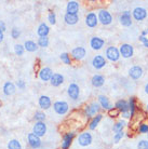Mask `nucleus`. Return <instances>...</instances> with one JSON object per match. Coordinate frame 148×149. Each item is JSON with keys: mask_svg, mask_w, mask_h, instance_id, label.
Wrapping results in <instances>:
<instances>
[{"mask_svg": "<svg viewBox=\"0 0 148 149\" xmlns=\"http://www.w3.org/2000/svg\"><path fill=\"white\" fill-rule=\"evenodd\" d=\"M101 105L98 104V102H92L90 104L85 105L84 109H83V113L87 118H91L95 117L96 115H98L101 111Z\"/></svg>", "mask_w": 148, "mask_h": 149, "instance_id": "obj_1", "label": "nucleus"}, {"mask_svg": "<svg viewBox=\"0 0 148 149\" xmlns=\"http://www.w3.org/2000/svg\"><path fill=\"white\" fill-rule=\"evenodd\" d=\"M97 19H98V23H101L102 25H110L114 19H112V15L110 14V12H108L105 9H100L97 12Z\"/></svg>", "mask_w": 148, "mask_h": 149, "instance_id": "obj_2", "label": "nucleus"}, {"mask_svg": "<svg viewBox=\"0 0 148 149\" xmlns=\"http://www.w3.org/2000/svg\"><path fill=\"white\" fill-rule=\"evenodd\" d=\"M76 137V132L71 131L64 133L62 136V142H61V149H69L71 144L74 142V138Z\"/></svg>", "mask_w": 148, "mask_h": 149, "instance_id": "obj_3", "label": "nucleus"}, {"mask_svg": "<svg viewBox=\"0 0 148 149\" xmlns=\"http://www.w3.org/2000/svg\"><path fill=\"white\" fill-rule=\"evenodd\" d=\"M105 56H106V60L110 61L112 63L115 62H118L119 58H120V52H119V49L116 48V47H108L105 51Z\"/></svg>", "mask_w": 148, "mask_h": 149, "instance_id": "obj_4", "label": "nucleus"}, {"mask_svg": "<svg viewBox=\"0 0 148 149\" xmlns=\"http://www.w3.org/2000/svg\"><path fill=\"white\" fill-rule=\"evenodd\" d=\"M53 109L54 111L59 116L66 115L68 110H69V105L65 101H57L53 104Z\"/></svg>", "mask_w": 148, "mask_h": 149, "instance_id": "obj_5", "label": "nucleus"}, {"mask_svg": "<svg viewBox=\"0 0 148 149\" xmlns=\"http://www.w3.org/2000/svg\"><path fill=\"white\" fill-rule=\"evenodd\" d=\"M77 142L78 144L82 147H87V146H89L92 144L93 142V137H92V134L90 133V132H82L79 134V136L77 137Z\"/></svg>", "mask_w": 148, "mask_h": 149, "instance_id": "obj_6", "label": "nucleus"}, {"mask_svg": "<svg viewBox=\"0 0 148 149\" xmlns=\"http://www.w3.org/2000/svg\"><path fill=\"white\" fill-rule=\"evenodd\" d=\"M27 143L33 149H39L41 147V145H42L41 138L39 136H37L35 133H33V132L27 134Z\"/></svg>", "mask_w": 148, "mask_h": 149, "instance_id": "obj_7", "label": "nucleus"}, {"mask_svg": "<svg viewBox=\"0 0 148 149\" xmlns=\"http://www.w3.org/2000/svg\"><path fill=\"white\" fill-rule=\"evenodd\" d=\"M119 52L123 58H131L134 55V48L129 43H122L119 48Z\"/></svg>", "mask_w": 148, "mask_h": 149, "instance_id": "obj_8", "label": "nucleus"}, {"mask_svg": "<svg viewBox=\"0 0 148 149\" xmlns=\"http://www.w3.org/2000/svg\"><path fill=\"white\" fill-rule=\"evenodd\" d=\"M67 94L73 101H77L79 98V95H80V88H79L77 83L71 82V84L68 86V88H67Z\"/></svg>", "mask_w": 148, "mask_h": 149, "instance_id": "obj_9", "label": "nucleus"}, {"mask_svg": "<svg viewBox=\"0 0 148 149\" xmlns=\"http://www.w3.org/2000/svg\"><path fill=\"white\" fill-rule=\"evenodd\" d=\"M87 55V51H85V49L83 47H76L75 49H73L71 52V58L75 61H82L83 58L85 57Z\"/></svg>", "mask_w": 148, "mask_h": 149, "instance_id": "obj_10", "label": "nucleus"}, {"mask_svg": "<svg viewBox=\"0 0 148 149\" xmlns=\"http://www.w3.org/2000/svg\"><path fill=\"white\" fill-rule=\"evenodd\" d=\"M132 17H133L135 21H137V22L144 21V19L147 17V11H146V9L142 7H136L133 11H132Z\"/></svg>", "mask_w": 148, "mask_h": 149, "instance_id": "obj_11", "label": "nucleus"}, {"mask_svg": "<svg viewBox=\"0 0 148 149\" xmlns=\"http://www.w3.org/2000/svg\"><path fill=\"white\" fill-rule=\"evenodd\" d=\"M33 133L39 136V137H43L47 133V124L45 122H36L33 127Z\"/></svg>", "mask_w": 148, "mask_h": 149, "instance_id": "obj_12", "label": "nucleus"}, {"mask_svg": "<svg viewBox=\"0 0 148 149\" xmlns=\"http://www.w3.org/2000/svg\"><path fill=\"white\" fill-rule=\"evenodd\" d=\"M38 76H39V79L41 81H50L52 76H53V70L50 67H42L40 70L38 71Z\"/></svg>", "mask_w": 148, "mask_h": 149, "instance_id": "obj_13", "label": "nucleus"}, {"mask_svg": "<svg viewBox=\"0 0 148 149\" xmlns=\"http://www.w3.org/2000/svg\"><path fill=\"white\" fill-rule=\"evenodd\" d=\"M97 24H98L97 14L95 12H89L85 16V25L90 28H94L97 26Z\"/></svg>", "mask_w": 148, "mask_h": 149, "instance_id": "obj_14", "label": "nucleus"}, {"mask_svg": "<svg viewBox=\"0 0 148 149\" xmlns=\"http://www.w3.org/2000/svg\"><path fill=\"white\" fill-rule=\"evenodd\" d=\"M104 45H105V40H104L103 38L94 36L90 40V47L94 51H100L101 49H103Z\"/></svg>", "mask_w": 148, "mask_h": 149, "instance_id": "obj_15", "label": "nucleus"}, {"mask_svg": "<svg viewBox=\"0 0 148 149\" xmlns=\"http://www.w3.org/2000/svg\"><path fill=\"white\" fill-rule=\"evenodd\" d=\"M106 64H107L106 58H105L103 55H101V54L95 55L94 57H93L92 66L95 68V69H97V70H100V69H102V68L105 67V66H106Z\"/></svg>", "mask_w": 148, "mask_h": 149, "instance_id": "obj_16", "label": "nucleus"}, {"mask_svg": "<svg viewBox=\"0 0 148 149\" xmlns=\"http://www.w3.org/2000/svg\"><path fill=\"white\" fill-rule=\"evenodd\" d=\"M119 21H120V24L124 27H129L132 25V14H131V11H123L119 17Z\"/></svg>", "mask_w": 148, "mask_h": 149, "instance_id": "obj_17", "label": "nucleus"}, {"mask_svg": "<svg viewBox=\"0 0 148 149\" xmlns=\"http://www.w3.org/2000/svg\"><path fill=\"white\" fill-rule=\"evenodd\" d=\"M97 102H98V104L101 105V108L105 109V110H107V111H110V110H112V109L115 108V106L112 104H110L108 97L105 96V95H100L98 98H97Z\"/></svg>", "mask_w": 148, "mask_h": 149, "instance_id": "obj_18", "label": "nucleus"}, {"mask_svg": "<svg viewBox=\"0 0 148 149\" xmlns=\"http://www.w3.org/2000/svg\"><path fill=\"white\" fill-rule=\"evenodd\" d=\"M143 68L141 66H132V67L129 69V76L131 78L133 79V80H137V79L142 78V76H143Z\"/></svg>", "mask_w": 148, "mask_h": 149, "instance_id": "obj_19", "label": "nucleus"}, {"mask_svg": "<svg viewBox=\"0 0 148 149\" xmlns=\"http://www.w3.org/2000/svg\"><path fill=\"white\" fill-rule=\"evenodd\" d=\"M115 108L120 111V115L121 113H126V112H130L129 102L126 101V100H119V101L116 102Z\"/></svg>", "mask_w": 148, "mask_h": 149, "instance_id": "obj_20", "label": "nucleus"}, {"mask_svg": "<svg viewBox=\"0 0 148 149\" xmlns=\"http://www.w3.org/2000/svg\"><path fill=\"white\" fill-rule=\"evenodd\" d=\"M79 8H80L79 2H78V1H75V0H71V1H68V2H67L66 12L69 13V14H78Z\"/></svg>", "mask_w": 148, "mask_h": 149, "instance_id": "obj_21", "label": "nucleus"}, {"mask_svg": "<svg viewBox=\"0 0 148 149\" xmlns=\"http://www.w3.org/2000/svg\"><path fill=\"white\" fill-rule=\"evenodd\" d=\"M38 104H39V107L41 109L47 110V109H49L52 106V101L51 98L49 96H47V95H41L39 97V100H38Z\"/></svg>", "mask_w": 148, "mask_h": 149, "instance_id": "obj_22", "label": "nucleus"}, {"mask_svg": "<svg viewBox=\"0 0 148 149\" xmlns=\"http://www.w3.org/2000/svg\"><path fill=\"white\" fill-rule=\"evenodd\" d=\"M91 83H92V86L94 88H101L105 83V77H104L103 74H94L92 77V79H91Z\"/></svg>", "mask_w": 148, "mask_h": 149, "instance_id": "obj_23", "label": "nucleus"}, {"mask_svg": "<svg viewBox=\"0 0 148 149\" xmlns=\"http://www.w3.org/2000/svg\"><path fill=\"white\" fill-rule=\"evenodd\" d=\"M15 90H16V86L11 81H7L3 84V88H2V91H3L4 95H8V96H10V95H12V94H14Z\"/></svg>", "mask_w": 148, "mask_h": 149, "instance_id": "obj_24", "label": "nucleus"}, {"mask_svg": "<svg viewBox=\"0 0 148 149\" xmlns=\"http://www.w3.org/2000/svg\"><path fill=\"white\" fill-rule=\"evenodd\" d=\"M64 82V76L63 74H59V72H55L53 74L51 80H50V83H51L52 86H62Z\"/></svg>", "mask_w": 148, "mask_h": 149, "instance_id": "obj_25", "label": "nucleus"}, {"mask_svg": "<svg viewBox=\"0 0 148 149\" xmlns=\"http://www.w3.org/2000/svg\"><path fill=\"white\" fill-rule=\"evenodd\" d=\"M49 33H50V27L48 24L45 23H41L37 28V35L39 37H48Z\"/></svg>", "mask_w": 148, "mask_h": 149, "instance_id": "obj_26", "label": "nucleus"}, {"mask_svg": "<svg viewBox=\"0 0 148 149\" xmlns=\"http://www.w3.org/2000/svg\"><path fill=\"white\" fill-rule=\"evenodd\" d=\"M64 21L67 25H75L79 22V15L78 14H69V13H66L64 15Z\"/></svg>", "mask_w": 148, "mask_h": 149, "instance_id": "obj_27", "label": "nucleus"}, {"mask_svg": "<svg viewBox=\"0 0 148 149\" xmlns=\"http://www.w3.org/2000/svg\"><path fill=\"white\" fill-rule=\"evenodd\" d=\"M102 119H103V115H102V113H98V115H96L95 117H93L89 122V129L90 130H95L96 127L100 124L101 121H102Z\"/></svg>", "mask_w": 148, "mask_h": 149, "instance_id": "obj_28", "label": "nucleus"}, {"mask_svg": "<svg viewBox=\"0 0 148 149\" xmlns=\"http://www.w3.org/2000/svg\"><path fill=\"white\" fill-rule=\"evenodd\" d=\"M24 48H25V51L27 52H35L38 50V45L33 40H26L24 42Z\"/></svg>", "mask_w": 148, "mask_h": 149, "instance_id": "obj_29", "label": "nucleus"}, {"mask_svg": "<svg viewBox=\"0 0 148 149\" xmlns=\"http://www.w3.org/2000/svg\"><path fill=\"white\" fill-rule=\"evenodd\" d=\"M136 108H137V100L136 97H130L129 100V109H130V115H131V118L134 117L135 115V111H136Z\"/></svg>", "mask_w": 148, "mask_h": 149, "instance_id": "obj_30", "label": "nucleus"}, {"mask_svg": "<svg viewBox=\"0 0 148 149\" xmlns=\"http://www.w3.org/2000/svg\"><path fill=\"white\" fill-rule=\"evenodd\" d=\"M126 120H119V121H117L116 123H114V127H112V132L114 133H118V132H121V131H123V129L126 127Z\"/></svg>", "mask_w": 148, "mask_h": 149, "instance_id": "obj_31", "label": "nucleus"}, {"mask_svg": "<svg viewBox=\"0 0 148 149\" xmlns=\"http://www.w3.org/2000/svg\"><path fill=\"white\" fill-rule=\"evenodd\" d=\"M59 58L62 61V63L65 64V65H71V63H73V58H71V54L67 52L62 53V54L59 55Z\"/></svg>", "mask_w": 148, "mask_h": 149, "instance_id": "obj_32", "label": "nucleus"}, {"mask_svg": "<svg viewBox=\"0 0 148 149\" xmlns=\"http://www.w3.org/2000/svg\"><path fill=\"white\" fill-rule=\"evenodd\" d=\"M8 149H22V144L17 139H10L8 143Z\"/></svg>", "mask_w": 148, "mask_h": 149, "instance_id": "obj_33", "label": "nucleus"}, {"mask_svg": "<svg viewBox=\"0 0 148 149\" xmlns=\"http://www.w3.org/2000/svg\"><path fill=\"white\" fill-rule=\"evenodd\" d=\"M34 119H35V121H36V122H45V113L43 111L38 110V111L35 112V115H34Z\"/></svg>", "mask_w": 148, "mask_h": 149, "instance_id": "obj_34", "label": "nucleus"}, {"mask_svg": "<svg viewBox=\"0 0 148 149\" xmlns=\"http://www.w3.org/2000/svg\"><path fill=\"white\" fill-rule=\"evenodd\" d=\"M49 43H50V40L48 37H39L37 41L38 47H40V48H48Z\"/></svg>", "mask_w": 148, "mask_h": 149, "instance_id": "obj_35", "label": "nucleus"}, {"mask_svg": "<svg viewBox=\"0 0 148 149\" xmlns=\"http://www.w3.org/2000/svg\"><path fill=\"white\" fill-rule=\"evenodd\" d=\"M25 52V48H24V45H14V53L16 55L22 56Z\"/></svg>", "mask_w": 148, "mask_h": 149, "instance_id": "obj_36", "label": "nucleus"}, {"mask_svg": "<svg viewBox=\"0 0 148 149\" xmlns=\"http://www.w3.org/2000/svg\"><path fill=\"white\" fill-rule=\"evenodd\" d=\"M137 132L141 133V134H147L148 133V124L147 123H141V124L138 125Z\"/></svg>", "mask_w": 148, "mask_h": 149, "instance_id": "obj_37", "label": "nucleus"}, {"mask_svg": "<svg viewBox=\"0 0 148 149\" xmlns=\"http://www.w3.org/2000/svg\"><path fill=\"white\" fill-rule=\"evenodd\" d=\"M48 21L51 25H55L56 24V14L54 12H50L48 14Z\"/></svg>", "mask_w": 148, "mask_h": 149, "instance_id": "obj_38", "label": "nucleus"}, {"mask_svg": "<svg viewBox=\"0 0 148 149\" xmlns=\"http://www.w3.org/2000/svg\"><path fill=\"white\" fill-rule=\"evenodd\" d=\"M20 36H21V30H20L19 28H16V27L12 28V30H11V37L13 38V39H19Z\"/></svg>", "mask_w": 148, "mask_h": 149, "instance_id": "obj_39", "label": "nucleus"}, {"mask_svg": "<svg viewBox=\"0 0 148 149\" xmlns=\"http://www.w3.org/2000/svg\"><path fill=\"white\" fill-rule=\"evenodd\" d=\"M137 149H148V141L147 139H142L137 144Z\"/></svg>", "mask_w": 148, "mask_h": 149, "instance_id": "obj_40", "label": "nucleus"}, {"mask_svg": "<svg viewBox=\"0 0 148 149\" xmlns=\"http://www.w3.org/2000/svg\"><path fill=\"white\" fill-rule=\"evenodd\" d=\"M124 136V132L123 131H121V132H118V133H116L115 135H114V143H119L121 139H122V137Z\"/></svg>", "mask_w": 148, "mask_h": 149, "instance_id": "obj_41", "label": "nucleus"}, {"mask_svg": "<svg viewBox=\"0 0 148 149\" xmlns=\"http://www.w3.org/2000/svg\"><path fill=\"white\" fill-rule=\"evenodd\" d=\"M108 113H109V116H110L111 118H116V117L120 116V111L117 110L116 108H114L112 110H110V111H108Z\"/></svg>", "mask_w": 148, "mask_h": 149, "instance_id": "obj_42", "label": "nucleus"}, {"mask_svg": "<svg viewBox=\"0 0 148 149\" xmlns=\"http://www.w3.org/2000/svg\"><path fill=\"white\" fill-rule=\"evenodd\" d=\"M16 86H17L20 90H24L25 89V86H26L25 81H23V80H19V81L16 82Z\"/></svg>", "mask_w": 148, "mask_h": 149, "instance_id": "obj_43", "label": "nucleus"}, {"mask_svg": "<svg viewBox=\"0 0 148 149\" xmlns=\"http://www.w3.org/2000/svg\"><path fill=\"white\" fill-rule=\"evenodd\" d=\"M6 29H7V26H6V23L3 22V21H0V30H2V31H6Z\"/></svg>", "mask_w": 148, "mask_h": 149, "instance_id": "obj_44", "label": "nucleus"}, {"mask_svg": "<svg viewBox=\"0 0 148 149\" xmlns=\"http://www.w3.org/2000/svg\"><path fill=\"white\" fill-rule=\"evenodd\" d=\"M3 39H4V33L2 30H0V43L3 41Z\"/></svg>", "mask_w": 148, "mask_h": 149, "instance_id": "obj_45", "label": "nucleus"}, {"mask_svg": "<svg viewBox=\"0 0 148 149\" xmlns=\"http://www.w3.org/2000/svg\"><path fill=\"white\" fill-rule=\"evenodd\" d=\"M142 36H144V37L148 36V28H146L145 30H143V31H142Z\"/></svg>", "mask_w": 148, "mask_h": 149, "instance_id": "obj_46", "label": "nucleus"}, {"mask_svg": "<svg viewBox=\"0 0 148 149\" xmlns=\"http://www.w3.org/2000/svg\"><path fill=\"white\" fill-rule=\"evenodd\" d=\"M138 39H140V41H142V42H145V41H146V39H147V37H144V36H142V35H141Z\"/></svg>", "mask_w": 148, "mask_h": 149, "instance_id": "obj_47", "label": "nucleus"}, {"mask_svg": "<svg viewBox=\"0 0 148 149\" xmlns=\"http://www.w3.org/2000/svg\"><path fill=\"white\" fill-rule=\"evenodd\" d=\"M143 45H144L145 48H148V38L146 39V41H145V42H143Z\"/></svg>", "mask_w": 148, "mask_h": 149, "instance_id": "obj_48", "label": "nucleus"}, {"mask_svg": "<svg viewBox=\"0 0 148 149\" xmlns=\"http://www.w3.org/2000/svg\"><path fill=\"white\" fill-rule=\"evenodd\" d=\"M145 93L148 94V83H146V86H145Z\"/></svg>", "mask_w": 148, "mask_h": 149, "instance_id": "obj_49", "label": "nucleus"}, {"mask_svg": "<svg viewBox=\"0 0 148 149\" xmlns=\"http://www.w3.org/2000/svg\"><path fill=\"white\" fill-rule=\"evenodd\" d=\"M1 106H2V102L0 101V107H1Z\"/></svg>", "mask_w": 148, "mask_h": 149, "instance_id": "obj_50", "label": "nucleus"}, {"mask_svg": "<svg viewBox=\"0 0 148 149\" xmlns=\"http://www.w3.org/2000/svg\"><path fill=\"white\" fill-rule=\"evenodd\" d=\"M146 108H147V110H148V104H147V106H146Z\"/></svg>", "mask_w": 148, "mask_h": 149, "instance_id": "obj_51", "label": "nucleus"}, {"mask_svg": "<svg viewBox=\"0 0 148 149\" xmlns=\"http://www.w3.org/2000/svg\"><path fill=\"white\" fill-rule=\"evenodd\" d=\"M147 141H148V133H147Z\"/></svg>", "mask_w": 148, "mask_h": 149, "instance_id": "obj_52", "label": "nucleus"}]
</instances>
